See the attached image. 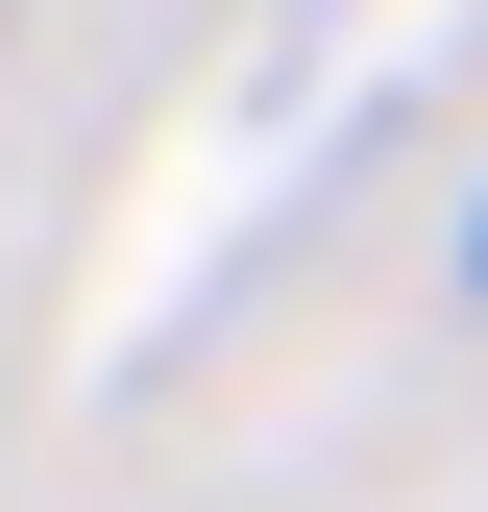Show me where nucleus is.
Masks as SVG:
<instances>
[{
	"label": "nucleus",
	"instance_id": "obj_1",
	"mask_svg": "<svg viewBox=\"0 0 488 512\" xmlns=\"http://www.w3.org/2000/svg\"><path fill=\"white\" fill-rule=\"evenodd\" d=\"M464 269H488V244H464Z\"/></svg>",
	"mask_w": 488,
	"mask_h": 512
}]
</instances>
